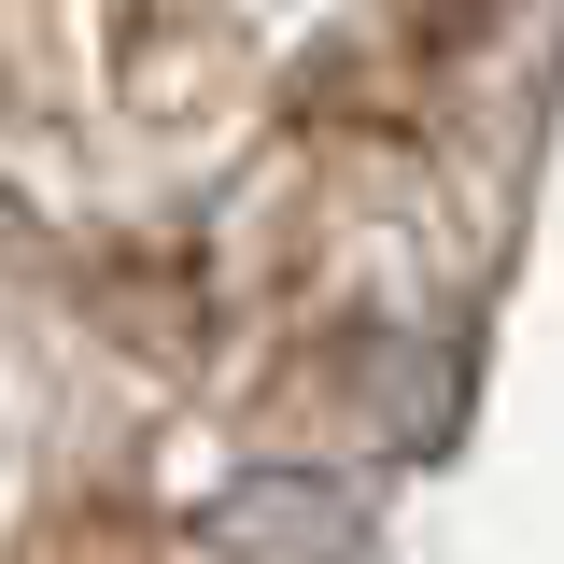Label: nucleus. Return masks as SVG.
Instances as JSON below:
<instances>
[{"instance_id": "2", "label": "nucleus", "mask_w": 564, "mask_h": 564, "mask_svg": "<svg viewBox=\"0 0 564 564\" xmlns=\"http://www.w3.org/2000/svg\"><path fill=\"white\" fill-rule=\"evenodd\" d=\"M423 14H437V29H480V14H508V0H423Z\"/></svg>"}, {"instance_id": "1", "label": "nucleus", "mask_w": 564, "mask_h": 564, "mask_svg": "<svg viewBox=\"0 0 564 564\" xmlns=\"http://www.w3.org/2000/svg\"><path fill=\"white\" fill-rule=\"evenodd\" d=\"M198 536L226 564H367V508L339 480H311V466H254V480H226L198 508Z\"/></svg>"}]
</instances>
